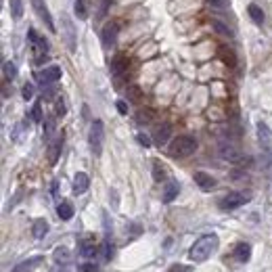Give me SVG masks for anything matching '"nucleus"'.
Wrapping results in <instances>:
<instances>
[{
  "label": "nucleus",
  "mask_w": 272,
  "mask_h": 272,
  "mask_svg": "<svg viewBox=\"0 0 272 272\" xmlns=\"http://www.w3.org/2000/svg\"><path fill=\"white\" fill-rule=\"evenodd\" d=\"M251 201V193L249 191H232V193H228V195H224L222 199H220V209H224V211H232V209H236V207H241V205H245V203H249Z\"/></svg>",
  "instance_id": "7ed1b4c3"
},
{
  "label": "nucleus",
  "mask_w": 272,
  "mask_h": 272,
  "mask_svg": "<svg viewBox=\"0 0 272 272\" xmlns=\"http://www.w3.org/2000/svg\"><path fill=\"white\" fill-rule=\"evenodd\" d=\"M88 186H90L88 174L78 172V174L74 176V193H76V195H84V193L88 191Z\"/></svg>",
  "instance_id": "1a4fd4ad"
},
{
  "label": "nucleus",
  "mask_w": 272,
  "mask_h": 272,
  "mask_svg": "<svg viewBox=\"0 0 272 272\" xmlns=\"http://www.w3.org/2000/svg\"><path fill=\"white\" fill-rule=\"evenodd\" d=\"M117 111H120L122 115H126V113H128V105H126L124 101H117Z\"/></svg>",
  "instance_id": "58836bf2"
},
{
  "label": "nucleus",
  "mask_w": 272,
  "mask_h": 272,
  "mask_svg": "<svg viewBox=\"0 0 272 272\" xmlns=\"http://www.w3.org/2000/svg\"><path fill=\"white\" fill-rule=\"evenodd\" d=\"M109 5H111V0H103V5H101V13H99L101 17H103L105 13H107V9H109Z\"/></svg>",
  "instance_id": "a19ab883"
},
{
  "label": "nucleus",
  "mask_w": 272,
  "mask_h": 272,
  "mask_svg": "<svg viewBox=\"0 0 272 272\" xmlns=\"http://www.w3.org/2000/svg\"><path fill=\"white\" fill-rule=\"evenodd\" d=\"M32 120L34 122H42V103H36L32 109Z\"/></svg>",
  "instance_id": "c756f323"
},
{
  "label": "nucleus",
  "mask_w": 272,
  "mask_h": 272,
  "mask_svg": "<svg viewBox=\"0 0 272 272\" xmlns=\"http://www.w3.org/2000/svg\"><path fill=\"white\" fill-rule=\"evenodd\" d=\"M63 21H65V32L69 34V49L74 51V42H76V36H74V26H72V21H69L67 17H65Z\"/></svg>",
  "instance_id": "cd10ccee"
},
{
  "label": "nucleus",
  "mask_w": 272,
  "mask_h": 272,
  "mask_svg": "<svg viewBox=\"0 0 272 272\" xmlns=\"http://www.w3.org/2000/svg\"><path fill=\"white\" fill-rule=\"evenodd\" d=\"M88 143L94 155H101L103 153V143H105V126L101 120H94L90 126V132H88Z\"/></svg>",
  "instance_id": "20e7f679"
},
{
  "label": "nucleus",
  "mask_w": 272,
  "mask_h": 272,
  "mask_svg": "<svg viewBox=\"0 0 272 272\" xmlns=\"http://www.w3.org/2000/svg\"><path fill=\"white\" fill-rule=\"evenodd\" d=\"M3 74H5V80H7V82H13V80L17 78V67H15V63L7 61V63L3 65Z\"/></svg>",
  "instance_id": "5701e85b"
},
{
  "label": "nucleus",
  "mask_w": 272,
  "mask_h": 272,
  "mask_svg": "<svg viewBox=\"0 0 272 272\" xmlns=\"http://www.w3.org/2000/svg\"><path fill=\"white\" fill-rule=\"evenodd\" d=\"M32 232H34V236H36V239H44V236L49 234V222H46L44 218H38L36 222H34Z\"/></svg>",
  "instance_id": "dca6fc26"
},
{
  "label": "nucleus",
  "mask_w": 272,
  "mask_h": 272,
  "mask_svg": "<svg viewBox=\"0 0 272 272\" xmlns=\"http://www.w3.org/2000/svg\"><path fill=\"white\" fill-rule=\"evenodd\" d=\"M168 272H193V266H186V264H172Z\"/></svg>",
  "instance_id": "473e14b6"
},
{
  "label": "nucleus",
  "mask_w": 272,
  "mask_h": 272,
  "mask_svg": "<svg viewBox=\"0 0 272 272\" xmlns=\"http://www.w3.org/2000/svg\"><path fill=\"white\" fill-rule=\"evenodd\" d=\"M218 245H220V239H218V234H203L201 239L195 241V245L191 247V251H188V255H191L193 262L201 264V262H205V259L211 257V253H214L218 249Z\"/></svg>",
  "instance_id": "f257e3e1"
},
{
  "label": "nucleus",
  "mask_w": 272,
  "mask_h": 272,
  "mask_svg": "<svg viewBox=\"0 0 272 272\" xmlns=\"http://www.w3.org/2000/svg\"><path fill=\"white\" fill-rule=\"evenodd\" d=\"M9 7H11V15H13V19L23 17V0H9Z\"/></svg>",
  "instance_id": "412c9836"
},
{
  "label": "nucleus",
  "mask_w": 272,
  "mask_h": 272,
  "mask_svg": "<svg viewBox=\"0 0 272 272\" xmlns=\"http://www.w3.org/2000/svg\"><path fill=\"white\" fill-rule=\"evenodd\" d=\"M117 34H120V23H115V21L107 23V26L103 28V32H101V42H103L105 49H113L115 42H117Z\"/></svg>",
  "instance_id": "39448f33"
},
{
  "label": "nucleus",
  "mask_w": 272,
  "mask_h": 272,
  "mask_svg": "<svg viewBox=\"0 0 272 272\" xmlns=\"http://www.w3.org/2000/svg\"><path fill=\"white\" fill-rule=\"evenodd\" d=\"M136 140H138V143L143 145V147H151V138H149L147 134H138V136H136Z\"/></svg>",
  "instance_id": "e433bc0d"
},
{
  "label": "nucleus",
  "mask_w": 272,
  "mask_h": 272,
  "mask_svg": "<svg viewBox=\"0 0 272 272\" xmlns=\"http://www.w3.org/2000/svg\"><path fill=\"white\" fill-rule=\"evenodd\" d=\"M57 214H59V218L61 220H72L74 218V205L69 203V201H61V203L57 205Z\"/></svg>",
  "instance_id": "f3484780"
},
{
  "label": "nucleus",
  "mask_w": 272,
  "mask_h": 272,
  "mask_svg": "<svg viewBox=\"0 0 272 272\" xmlns=\"http://www.w3.org/2000/svg\"><path fill=\"white\" fill-rule=\"evenodd\" d=\"M220 155H222L224 159H228V161H239V157H241L239 151H236L230 143H228V145H226V143L220 145Z\"/></svg>",
  "instance_id": "a211bd4d"
},
{
  "label": "nucleus",
  "mask_w": 272,
  "mask_h": 272,
  "mask_svg": "<svg viewBox=\"0 0 272 272\" xmlns=\"http://www.w3.org/2000/svg\"><path fill=\"white\" fill-rule=\"evenodd\" d=\"M149 120H151V115H149V113H145V111H140V113H138V124H147Z\"/></svg>",
  "instance_id": "4c0bfd02"
},
{
  "label": "nucleus",
  "mask_w": 272,
  "mask_h": 272,
  "mask_svg": "<svg viewBox=\"0 0 272 272\" xmlns=\"http://www.w3.org/2000/svg\"><path fill=\"white\" fill-rule=\"evenodd\" d=\"M28 40H30V44H32V46H36V44H38V40H40V38H38V34H36V30H34V28H30V30H28Z\"/></svg>",
  "instance_id": "f704fd0d"
},
{
  "label": "nucleus",
  "mask_w": 272,
  "mask_h": 272,
  "mask_svg": "<svg viewBox=\"0 0 272 272\" xmlns=\"http://www.w3.org/2000/svg\"><path fill=\"white\" fill-rule=\"evenodd\" d=\"M74 13L78 19H88V9H86V0H76L74 3Z\"/></svg>",
  "instance_id": "aec40b11"
},
{
  "label": "nucleus",
  "mask_w": 272,
  "mask_h": 272,
  "mask_svg": "<svg viewBox=\"0 0 272 272\" xmlns=\"http://www.w3.org/2000/svg\"><path fill=\"white\" fill-rule=\"evenodd\" d=\"M44 132H46V138L55 132V120H53V117H46V120H44Z\"/></svg>",
  "instance_id": "7c9ffc66"
},
{
  "label": "nucleus",
  "mask_w": 272,
  "mask_h": 272,
  "mask_svg": "<svg viewBox=\"0 0 272 272\" xmlns=\"http://www.w3.org/2000/svg\"><path fill=\"white\" fill-rule=\"evenodd\" d=\"M40 264H44V255H34V257H28V259H23V262H19L11 272H32Z\"/></svg>",
  "instance_id": "6e6552de"
},
{
  "label": "nucleus",
  "mask_w": 272,
  "mask_h": 272,
  "mask_svg": "<svg viewBox=\"0 0 272 272\" xmlns=\"http://www.w3.org/2000/svg\"><path fill=\"white\" fill-rule=\"evenodd\" d=\"M80 253L84 257H92V255H97V247H94V243H82Z\"/></svg>",
  "instance_id": "bb28decb"
},
{
  "label": "nucleus",
  "mask_w": 272,
  "mask_h": 272,
  "mask_svg": "<svg viewBox=\"0 0 272 272\" xmlns=\"http://www.w3.org/2000/svg\"><path fill=\"white\" fill-rule=\"evenodd\" d=\"M69 259H72V253H69L67 247H57V249H55V262H63V264H67Z\"/></svg>",
  "instance_id": "b1692460"
},
{
  "label": "nucleus",
  "mask_w": 272,
  "mask_h": 272,
  "mask_svg": "<svg viewBox=\"0 0 272 272\" xmlns=\"http://www.w3.org/2000/svg\"><path fill=\"white\" fill-rule=\"evenodd\" d=\"M36 80L40 82L42 86H51V84H55V82L61 80V67H59V65L46 67V69H42V72L36 76Z\"/></svg>",
  "instance_id": "0eeeda50"
},
{
  "label": "nucleus",
  "mask_w": 272,
  "mask_h": 272,
  "mask_svg": "<svg viewBox=\"0 0 272 272\" xmlns=\"http://www.w3.org/2000/svg\"><path fill=\"white\" fill-rule=\"evenodd\" d=\"M211 26H214V30L218 32V34H222V36H232V32H230V28L226 26L224 21H220V19H214L211 21Z\"/></svg>",
  "instance_id": "393cba45"
},
{
  "label": "nucleus",
  "mask_w": 272,
  "mask_h": 272,
  "mask_svg": "<svg viewBox=\"0 0 272 272\" xmlns=\"http://www.w3.org/2000/svg\"><path fill=\"white\" fill-rule=\"evenodd\" d=\"M32 7H34V11H36V15L44 21V26L49 28L53 34L57 32V28H55V21H53V17H51V13H49V7H46V3L44 0H32Z\"/></svg>",
  "instance_id": "423d86ee"
},
{
  "label": "nucleus",
  "mask_w": 272,
  "mask_h": 272,
  "mask_svg": "<svg viewBox=\"0 0 272 272\" xmlns=\"http://www.w3.org/2000/svg\"><path fill=\"white\" fill-rule=\"evenodd\" d=\"M257 136H259V140H262V145L264 147H268L270 145V130H268V126L266 124H262V122H259L257 124Z\"/></svg>",
  "instance_id": "4be33fe9"
},
{
  "label": "nucleus",
  "mask_w": 272,
  "mask_h": 272,
  "mask_svg": "<svg viewBox=\"0 0 272 272\" xmlns=\"http://www.w3.org/2000/svg\"><path fill=\"white\" fill-rule=\"evenodd\" d=\"M153 178H155V182H161V180L165 178V170H163L161 161H155V163H153Z\"/></svg>",
  "instance_id": "a878e982"
},
{
  "label": "nucleus",
  "mask_w": 272,
  "mask_h": 272,
  "mask_svg": "<svg viewBox=\"0 0 272 272\" xmlns=\"http://www.w3.org/2000/svg\"><path fill=\"white\" fill-rule=\"evenodd\" d=\"M197 149V140L193 136H188V134H182L178 138H174L172 140V145H170V155L172 157H188V155H193Z\"/></svg>",
  "instance_id": "f03ea898"
},
{
  "label": "nucleus",
  "mask_w": 272,
  "mask_h": 272,
  "mask_svg": "<svg viewBox=\"0 0 272 272\" xmlns=\"http://www.w3.org/2000/svg\"><path fill=\"white\" fill-rule=\"evenodd\" d=\"M195 182L199 184V188H203V191H211V188L216 186V178L209 176L207 172H195Z\"/></svg>",
  "instance_id": "9b49d317"
},
{
  "label": "nucleus",
  "mask_w": 272,
  "mask_h": 272,
  "mask_svg": "<svg viewBox=\"0 0 272 272\" xmlns=\"http://www.w3.org/2000/svg\"><path fill=\"white\" fill-rule=\"evenodd\" d=\"M207 5L211 9H218V11H224L228 7V0H207Z\"/></svg>",
  "instance_id": "2f4dec72"
},
{
  "label": "nucleus",
  "mask_w": 272,
  "mask_h": 272,
  "mask_svg": "<svg viewBox=\"0 0 272 272\" xmlns=\"http://www.w3.org/2000/svg\"><path fill=\"white\" fill-rule=\"evenodd\" d=\"M103 253H105V259L113 257V243L109 239H105V243H103Z\"/></svg>",
  "instance_id": "c85d7f7f"
},
{
  "label": "nucleus",
  "mask_w": 272,
  "mask_h": 272,
  "mask_svg": "<svg viewBox=\"0 0 272 272\" xmlns=\"http://www.w3.org/2000/svg\"><path fill=\"white\" fill-rule=\"evenodd\" d=\"M21 94H23V99H26V101H30V99L34 97V86H32V84H26V86H23V90H21Z\"/></svg>",
  "instance_id": "c9c22d12"
},
{
  "label": "nucleus",
  "mask_w": 272,
  "mask_h": 272,
  "mask_svg": "<svg viewBox=\"0 0 272 272\" xmlns=\"http://www.w3.org/2000/svg\"><path fill=\"white\" fill-rule=\"evenodd\" d=\"M234 257L239 259V262L245 264L247 259L251 257V245H249V243H239V245L234 247Z\"/></svg>",
  "instance_id": "2eb2a0df"
},
{
  "label": "nucleus",
  "mask_w": 272,
  "mask_h": 272,
  "mask_svg": "<svg viewBox=\"0 0 272 272\" xmlns=\"http://www.w3.org/2000/svg\"><path fill=\"white\" fill-rule=\"evenodd\" d=\"M178 193H180V184L176 180H170L168 184H165V188H163V201H165V203H172V201L178 197Z\"/></svg>",
  "instance_id": "ddd939ff"
},
{
  "label": "nucleus",
  "mask_w": 272,
  "mask_h": 272,
  "mask_svg": "<svg viewBox=\"0 0 272 272\" xmlns=\"http://www.w3.org/2000/svg\"><path fill=\"white\" fill-rule=\"evenodd\" d=\"M57 115H65V105H63V101H57Z\"/></svg>",
  "instance_id": "ea45409f"
},
{
  "label": "nucleus",
  "mask_w": 272,
  "mask_h": 272,
  "mask_svg": "<svg viewBox=\"0 0 272 272\" xmlns=\"http://www.w3.org/2000/svg\"><path fill=\"white\" fill-rule=\"evenodd\" d=\"M78 272H99V268L94 266V264H90V262H86V264H80L78 266Z\"/></svg>",
  "instance_id": "72a5a7b5"
},
{
  "label": "nucleus",
  "mask_w": 272,
  "mask_h": 272,
  "mask_svg": "<svg viewBox=\"0 0 272 272\" xmlns=\"http://www.w3.org/2000/svg\"><path fill=\"white\" fill-rule=\"evenodd\" d=\"M61 149H63V136H59V138L53 140L51 147H49V161H51L53 165L57 163L59 155H61Z\"/></svg>",
  "instance_id": "4468645a"
},
{
  "label": "nucleus",
  "mask_w": 272,
  "mask_h": 272,
  "mask_svg": "<svg viewBox=\"0 0 272 272\" xmlns=\"http://www.w3.org/2000/svg\"><path fill=\"white\" fill-rule=\"evenodd\" d=\"M170 136H172V126H170V124H161V126L155 130V134H153V138H155V143H157L159 147L168 143Z\"/></svg>",
  "instance_id": "f8f14e48"
},
{
  "label": "nucleus",
  "mask_w": 272,
  "mask_h": 272,
  "mask_svg": "<svg viewBox=\"0 0 272 272\" xmlns=\"http://www.w3.org/2000/svg\"><path fill=\"white\" fill-rule=\"evenodd\" d=\"M247 13H249V17L253 19V23H257V26H264V11L259 9L257 5H249V7H247Z\"/></svg>",
  "instance_id": "6ab92c4d"
},
{
  "label": "nucleus",
  "mask_w": 272,
  "mask_h": 272,
  "mask_svg": "<svg viewBox=\"0 0 272 272\" xmlns=\"http://www.w3.org/2000/svg\"><path fill=\"white\" fill-rule=\"evenodd\" d=\"M128 67H130V61H128L126 57H115L113 61H111V76L122 78L128 72Z\"/></svg>",
  "instance_id": "9d476101"
}]
</instances>
